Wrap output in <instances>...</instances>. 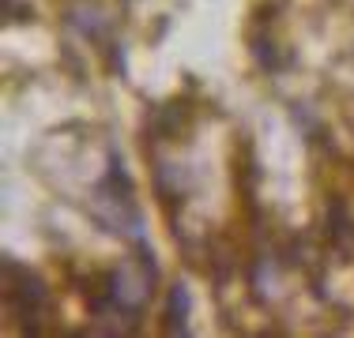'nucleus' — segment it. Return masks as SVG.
I'll return each instance as SVG.
<instances>
[{"mask_svg":"<svg viewBox=\"0 0 354 338\" xmlns=\"http://www.w3.org/2000/svg\"><path fill=\"white\" fill-rule=\"evenodd\" d=\"M151 282H155V267L147 264V259H129V264H121L113 270V278H109V297H113L121 308H143V301H147L151 293Z\"/></svg>","mask_w":354,"mask_h":338,"instance_id":"1","label":"nucleus"},{"mask_svg":"<svg viewBox=\"0 0 354 338\" xmlns=\"http://www.w3.org/2000/svg\"><path fill=\"white\" fill-rule=\"evenodd\" d=\"M8 286H12L8 301H12V308L23 319H38L46 312V286H41L38 275H30L23 267H8Z\"/></svg>","mask_w":354,"mask_h":338,"instance_id":"2","label":"nucleus"},{"mask_svg":"<svg viewBox=\"0 0 354 338\" xmlns=\"http://www.w3.org/2000/svg\"><path fill=\"white\" fill-rule=\"evenodd\" d=\"M181 312H189V297H185V286H174V293H170V327L174 331H181Z\"/></svg>","mask_w":354,"mask_h":338,"instance_id":"3","label":"nucleus"}]
</instances>
